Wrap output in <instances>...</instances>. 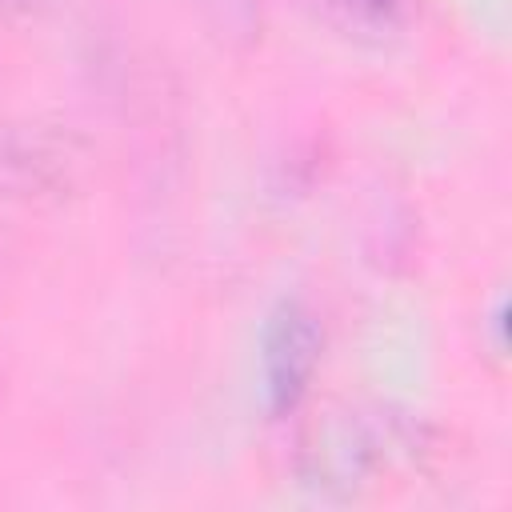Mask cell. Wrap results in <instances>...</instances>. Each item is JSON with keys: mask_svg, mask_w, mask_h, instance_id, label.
I'll return each mask as SVG.
<instances>
[{"mask_svg": "<svg viewBox=\"0 0 512 512\" xmlns=\"http://www.w3.org/2000/svg\"><path fill=\"white\" fill-rule=\"evenodd\" d=\"M436 428L396 404H348L316 412L300 436L292 468L320 496H360L388 472H420L436 456Z\"/></svg>", "mask_w": 512, "mask_h": 512, "instance_id": "cell-1", "label": "cell"}, {"mask_svg": "<svg viewBox=\"0 0 512 512\" xmlns=\"http://www.w3.org/2000/svg\"><path fill=\"white\" fill-rule=\"evenodd\" d=\"M324 360V324L312 304L280 300L260 328V396L272 420H288L304 408Z\"/></svg>", "mask_w": 512, "mask_h": 512, "instance_id": "cell-2", "label": "cell"}, {"mask_svg": "<svg viewBox=\"0 0 512 512\" xmlns=\"http://www.w3.org/2000/svg\"><path fill=\"white\" fill-rule=\"evenodd\" d=\"M80 156L72 136H52L40 128H12L0 132V188L40 196L60 192L76 180Z\"/></svg>", "mask_w": 512, "mask_h": 512, "instance_id": "cell-3", "label": "cell"}, {"mask_svg": "<svg viewBox=\"0 0 512 512\" xmlns=\"http://www.w3.org/2000/svg\"><path fill=\"white\" fill-rule=\"evenodd\" d=\"M308 4L332 32L360 44H384L400 36L420 8V0H308Z\"/></svg>", "mask_w": 512, "mask_h": 512, "instance_id": "cell-4", "label": "cell"}]
</instances>
